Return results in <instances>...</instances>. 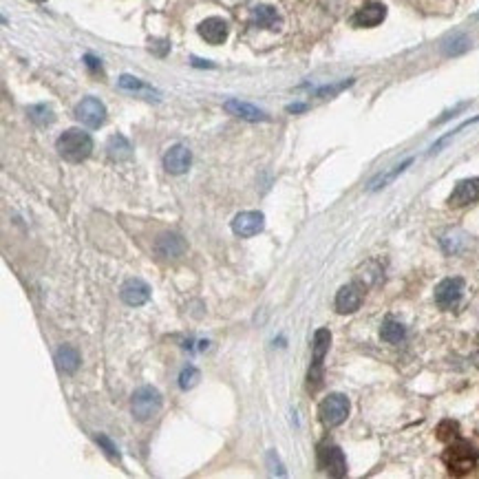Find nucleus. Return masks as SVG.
Segmentation results:
<instances>
[{
    "mask_svg": "<svg viewBox=\"0 0 479 479\" xmlns=\"http://www.w3.org/2000/svg\"><path fill=\"white\" fill-rule=\"evenodd\" d=\"M84 60H86V64H89V67H91L93 71H98V69H102L100 60H95V57H93V55H86V57H84Z\"/></svg>",
    "mask_w": 479,
    "mask_h": 479,
    "instance_id": "29",
    "label": "nucleus"
},
{
    "mask_svg": "<svg viewBox=\"0 0 479 479\" xmlns=\"http://www.w3.org/2000/svg\"><path fill=\"white\" fill-rule=\"evenodd\" d=\"M57 152H60L62 159L71 164H80L89 159V155L93 152V140L89 133L80 128H69L57 137Z\"/></svg>",
    "mask_w": 479,
    "mask_h": 479,
    "instance_id": "1",
    "label": "nucleus"
},
{
    "mask_svg": "<svg viewBox=\"0 0 479 479\" xmlns=\"http://www.w3.org/2000/svg\"><path fill=\"white\" fill-rule=\"evenodd\" d=\"M199 380H201V373H199L197 367H186V369L179 373V387H181L184 391H188V389H193Z\"/></svg>",
    "mask_w": 479,
    "mask_h": 479,
    "instance_id": "25",
    "label": "nucleus"
},
{
    "mask_svg": "<svg viewBox=\"0 0 479 479\" xmlns=\"http://www.w3.org/2000/svg\"><path fill=\"white\" fill-rule=\"evenodd\" d=\"M223 108H225L227 113L237 115V118H241V120H247V122H265V120H267V113H265V111H261V108L254 106V104L241 102V100H227V102L223 104Z\"/></svg>",
    "mask_w": 479,
    "mask_h": 479,
    "instance_id": "16",
    "label": "nucleus"
},
{
    "mask_svg": "<svg viewBox=\"0 0 479 479\" xmlns=\"http://www.w3.org/2000/svg\"><path fill=\"white\" fill-rule=\"evenodd\" d=\"M29 118L38 124V126H47L55 120V115L49 106L38 104V106H29Z\"/></svg>",
    "mask_w": 479,
    "mask_h": 479,
    "instance_id": "24",
    "label": "nucleus"
},
{
    "mask_svg": "<svg viewBox=\"0 0 479 479\" xmlns=\"http://www.w3.org/2000/svg\"><path fill=\"white\" fill-rule=\"evenodd\" d=\"M120 296H122V300L126 305H130V308H140V305L148 303V298H150V287L144 281H140V278H128L122 285Z\"/></svg>",
    "mask_w": 479,
    "mask_h": 479,
    "instance_id": "14",
    "label": "nucleus"
},
{
    "mask_svg": "<svg viewBox=\"0 0 479 479\" xmlns=\"http://www.w3.org/2000/svg\"><path fill=\"white\" fill-rule=\"evenodd\" d=\"M387 18V7L382 3H376V0H371V3L362 5L354 16H351V25L354 27H378L382 21Z\"/></svg>",
    "mask_w": 479,
    "mask_h": 479,
    "instance_id": "11",
    "label": "nucleus"
},
{
    "mask_svg": "<svg viewBox=\"0 0 479 479\" xmlns=\"http://www.w3.org/2000/svg\"><path fill=\"white\" fill-rule=\"evenodd\" d=\"M199 35L210 45H223L227 38V23L223 18H205V21L197 27Z\"/></svg>",
    "mask_w": 479,
    "mask_h": 479,
    "instance_id": "15",
    "label": "nucleus"
},
{
    "mask_svg": "<svg viewBox=\"0 0 479 479\" xmlns=\"http://www.w3.org/2000/svg\"><path fill=\"white\" fill-rule=\"evenodd\" d=\"M162 409V393L155 387H140L130 398V411L137 422H148Z\"/></svg>",
    "mask_w": 479,
    "mask_h": 479,
    "instance_id": "3",
    "label": "nucleus"
},
{
    "mask_svg": "<svg viewBox=\"0 0 479 479\" xmlns=\"http://www.w3.org/2000/svg\"><path fill=\"white\" fill-rule=\"evenodd\" d=\"M120 89L128 91V93H135V95H144L146 100H159V93L148 86L146 82H142L140 78H133V75H122L120 78Z\"/></svg>",
    "mask_w": 479,
    "mask_h": 479,
    "instance_id": "19",
    "label": "nucleus"
},
{
    "mask_svg": "<svg viewBox=\"0 0 479 479\" xmlns=\"http://www.w3.org/2000/svg\"><path fill=\"white\" fill-rule=\"evenodd\" d=\"M106 150H108V157L113 162H128L133 157V146L124 135H113L108 140Z\"/></svg>",
    "mask_w": 479,
    "mask_h": 479,
    "instance_id": "21",
    "label": "nucleus"
},
{
    "mask_svg": "<svg viewBox=\"0 0 479 479\" xmlns=\"http://www.w3.org/2000/svg\"><path fill=\"white\" fill-rule=\"evenodd\" d=\"M265 227V217L257 210H247V213H239L232 221V232L241 239H250L259 235Z\"/></svg>",
    "mask_w": 479,
    "mask_h": 479,
    "instance_id": "9",
    "label": "nucleus"
},
{
    "mask_svg": "<svg viewBox=\"0 0 479 479\" xmlns=\"http://www.w3.org/2000/svg\"><path fill=\"white\" fill-rule=\"evenodd\" d=\"M250 21L254 27H261V29H276L281 25V16L272 5H259L252 9Z\"/></svg>",
    "mask_w": 479,
    "mask_h": 479,
    "instance_id": "17",
    "label": "nucleus"
},
{
    "mask_svg": "<svg viewBox=\"0 0 479 479\" xmlns=\"http://www.w3.org/2000/svg\"><path fill=\"white\" fill-rule=\"evenodd\" d=\"M329 344H332V334L329 329H318L314 334V360H312V367H310V376H308V387L310 391H318L322 387V360L329 351Z\"/></svg>",
    "mask_w": 479,
    "mask_h": 479,
    "instance_id": "5",
    "label": "nucleus"
},
{
    "mask_svg": "<svg viewBox=\"0 0 479 479\" xmlns=\"http://www.w3.org/2000/svg\"><path fill=\"white\" fill-rule=\"evenodd\" d=\"M479 199V177H470V179H464L455 186V190L449 197V205L451 208H464V205H470Z\"/></svg>",
    "mask_w": 479,
    "mask_h": 479,
    "instance_id": "12",
    "label": "nucleus"
},
{
    "mask_svg": "<svg viewBox=\"0 0 479 479\" xmlns=\"http://www.w3.org/2000/svg\"><path fill=\"white\" fill-rule=\"evenodd\" d=\"M193 164V155L184 144L172 146L166 155H164V168L170 172V175H184V172Z\"/></svg>",
    "mask_w": 479,
    "mask_h": 479,
    "instance_id": "13",
    "label": "nucleus"
},
{
    "mask_svg": "<svg viewBox=\"0 0 479 479\" xmlns=\"http://www.w3.org/2000/svg\"><path fill=\"white\" fill-rule=\"evenodd\" d=\"M365 298V290L358 283H349L340 287V292L336 294V312L338 314H354Z\"/></svg>",
    "mask_w": 479,
    "mask_h": 479,
    "instance_id": "10",
    "label": "nucleus"
},
{
    "mask_svg": "<svg viewBox=\"0 0 479 479\" xmlns=\"http://www.w3.org/2000/svg\"><path fill=\"white\" fill-rule=\"evenodd\" d=\"M464 294V281L462 278H444L435 287V303L442 310H455Z\"/></svg>",
    "mask_w": 479,
    "mask_h": 479,
    "instance_id": "8",
    "label": "nucleus"
},
{
    "mask_svg": "<svg viewBox=\"0 0 479 479\" xmlns=\"http://www.w3.org/2000/svg\"><path fill=\"white\" fill-rule=\"evenodd\" d=\"M318 415L320 422L327 429H336L340 427L349 415V398L342 393H332L327 395L318 407Z\"/></svg>",
    "mask_w": 479,
    "mask_h": 479,
    "instance_id": "4",
    "label": "nucleus"
},
{
    "mask_svg": "<svg viewBox=\"0 0 479 479\" xmlns=\"http://www.w3.org/2000/svg\"><path fill=\"white\" fill-rule=\"evenodd\" d=\"M186 252V243L179 235H164L157 241V254L164 259H179Z\"/></svg>",
    "mask_w": 479,
    "mask_h": 479,
    "instance_id": "18",
    "label": "nucleus"
},
{
    "mask_svg": "<svg viewBox=\"0 0 479 479\" xmlns=\"http://www.w3.org/2000/svg\"><path fill=\"white\" fill-rule=\"evenodd\" d=\"M435 433H437V439H442V442L451 444L459 437V424L455 422V419H444V422L437 424Z\"/></svg>",
    "mask_w": 479,
    "mask_h": 479,
    "instance_id": "23",
    "label": "nucleus"
},
{
    "mask_svg": "<svg viewBox=\"0 0 479 479\" xmlns=\"http://www.w3.org/2000/svg\"><path fill=\"white\" fill-rule=\"evenodd\" d=\"M75 118L89 128H100L106 122V106L98 98H84L75 106Z\"/></svg>",
    "mask_w": 479,
    "mask_h": 479,
    "instance_id": "7",
    "label": "nucleus"
},
{
    "mask_svg": "<svg viewBox=\"0 0 479 479\" xmlns=\"http://www.w3.org/2000/svg\"><path fill=\"white\" fill-rule=\"evenodd\" d=\"M55 362H57V369H60V371L75 373V371H78V367H80V354H78V349H73L71 344H64V347L57 349Z\"/></svg>",
    "mask_w": 479,
    "mask_h": 479,
    "instance_id": "20",
    "label": "nucleus"
},
{
    "mask_svg": "<svg viewBox=\"0 0 479 479\" xmlns=\"http://www.w3.org/2000/svg\"><path fill=\"white\" fill-rule=\"evenodd\" d=\"M380 336H382V340L389 342V344H400L402 340L407 338V329H405V325H400L398 320L387 318L385 322H382Z\"/></svg>",
    "mask_w": 479,
    "mask_h": 479,
    "instance_id": "22",
    "label": "nucleus"
},
{
    "mask_svg": "<svg viewBox=\"0 0 479 479\" xmlns=\"http://www.w3.org/2000/svg\"><path fill=\"white\" fill-rule=\"evenodd\" d=\"M33 3H45V0H33Z\"/></svg>",
    "mask_w": 479,
    "mask_h": 479,
    "instance_id": "30",
    "label": "nucleus"
},
{
    "mask_svg": "<svg viewBox=\"0 0 479 479\" xmlns=\"http://www.w3.org/2000/svg\"><path fill=\"white\" fill-rule=\"evenodd\" d=\"M411 162H413V159H407L405 164H400V166H395V168H393L391 172H387V175H382V177H380L378 181H373V184H371V190H378V188H382V186L391 184V181H393V179H395V177L400 175V172L405 170V168H407V166H409Z\"/></svg>",
    "mask_w": 479,
    "mask_h": 479,
    "instance_id": "26",
    "label": "nucleus"
},
{
    "mask_svg": "<svg viewBox=\"0 0 479 479\" xmlns=\"http://www.w3.org/2000/svg\"><path fill=\"white\" fill-rule=\"evenodd\" d=\"M95 439H98V444H100V446H102V449H104V451H106V453H108L111 457H120L118 449H115V444L111 442V439H108L106 435H98V437H95Z\"/></svg>",
    "mask_w": 479,
    "mask_h": 479,
    "instance_id": "27",
    "label": "nucleus"
},
{
    "mask_svg": "<svg viewBox=\"0 0 479 479\" xmlns=\"http://www.w3.org/2000/svg\"><path fill=\"white\" fill-rule=\"evenodd\" d=\"M442 462L446 464L451 475H468L475 470L479 462V451L470 442H451V446L444 451Z\"/></svg>",
    "mask_w": 479,
    "mask_h": 479,
    "instance_id": "2",
    "label": "nucleus"
},
{
    "mask_svg": "<svg viewBox=\"0 0 479 479\" xmlns=\"http://www.w3.org/2000/svg\"><path fill=\"white\" fill-rule=\"evenodd\" d=\"M318 466L332 475V477H344L347 475V459L336 444H320L318 449Z\"/></svg>",
    "mask_w": 479,
    "mask_h": 479,
    "instance_id": "6",
    "label": "nucleus"
},
{
    "mask_svg": "<svg viewBox=\"0 0 479 479\" xmlns=\"http://www.w3.org/2000/svg\"><path fill=\"white\" fill-rule=\"evenodd\" d=\"M464 49H468V40H466V38L462 35V38H457L455 43H451V47H449L446 51H449L451 55H455V53H462Z\"/></svg>",
    "mask_w": 479,
    "mask_h": 479,
    "instance_id": "28",
    "label": "nucleus"
}]
</instances>
